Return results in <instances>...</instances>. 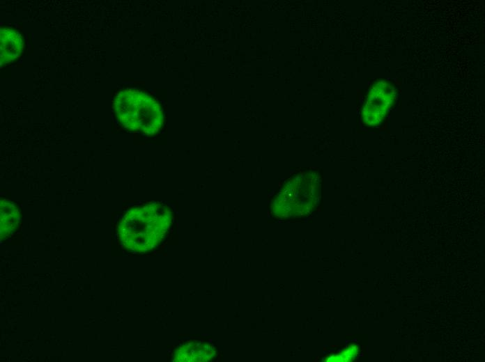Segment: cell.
<instances>
[{
  "mask_svg": "<svg viewBox=\"0 0 485 362\" xmlns=\"http://www.w3.org/2000/svg\"><path fill=\"white\" fill-rule=\"evenodd\" d=\"M174 212L171 205L153 202L132 207L121 217L118 237L122 246L133 253L158 248L171 231Z\"/></svg>",
  "mask_w": 485,
  "mask_h": 362,
  "instance_id": "cell-1",
  "label": "cell"
},
{
  "mask_svg": "<svg viewBox=\"0 0 485 362\" xmlns=\"http://www.w3.org/2000/svg\"><path fill=\"white\" fill-rule=\"evenodd\" d=\"M323 171L301 167L282 180L271 196L269 210L280 220L301 219L318 210L322 200Z\"/></svg>",
  "mask_w": 485,
  "mask_h": 362,
  "instance_id": "cell-2",
  "label": "cell"
},
{
  "mask_svg": "<svg viewBox=\"0 0 485 362\" xmlns=\"http://www.w3.org/2000/svg\"><path fill=\"white\" fill-rule=\"evenodd\" d=\"M114 110L125 129L146 136L158 133L164 123L160 103L149 94L135 89L118 92L114 100Z\"/></svg>",
  "mask_w": 485,
  "mask_h": 362,
  "instance_id": "cell-3",
  "label": "cell"
},
{
  "mask_svg": "<svg viewBox=\"0 0 485 362\" xmlns=\"http://www.w3.org/2000/svg\"><path fill=\"white\" fill-rule=\"evenodd\" d=\"M217 354V349L210 341L189 338L174 348L171 359L176 362H208L215 361Z\"/></svg>",
  "mask_w": 485,
  "mask_h": 362,
  "instance_id": "cell-4",
  "label": "cell"
},
{
  "mask_svg": "<svg viewBox=\"0 0 485 362\" xmlns=\"http://www.w3.org/2000/svg\"><path fill=\"white\" fill-rule=\"evenodd\" d=\"M1 64L13 62L23 52V40L21 35L8 27L1 29Z\"/></svg>",
  "mask_w": 485,
  "mask_h": 362,
  "instance_id": "cell-5",
  "label": "cell"
},
{
  "mask_svg": "<svg viewBox=\"0 0 485 362\" xmlns=\"http://www.w3.org/2000/svg\"><path fill=\"white\" fill-rule=\"evenodd\" d=\"M19 221V212L15 205L8 200L1 202V237L8 236Z\"/></svg>",
  "mask_w": 485,
  "mask_h": 362,
  "instance_id": "cell-6",
  "label": "cell"
}]
</instances>
